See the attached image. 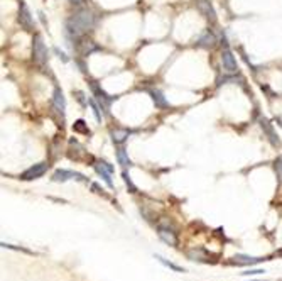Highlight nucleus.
Instances as JSON below:
<instances>
[{"label":"nucleus","mask_w":282,"mask_h":281,"mask_svg":"<svg viewBox=\"0 0 282 281\" xmlns=\"http://www.w3.org/2000/svg\"><path fill=\"white\" fill-rule=\"evenodd\" d=\"M95 14L88 9L78 10L75 16H71L66 22V31L71 37H83L86 32L95 28Z\"/></svg>","instance_id":"f257e3e1"},{"label":"nucleus","mask_w":282,"mask_h":281,"mask_svg":"<svg viewBox=\"0 0 282 281\" xmlns=\"http://www.w3.org/2000/svg\"><path fill=\"white\" fill-rule=\"evenodd\" d=\"M32 59L37 64H41V66L48 61V49H46L43 37H41L39 34H36L32 39Z\"/></svg>","instance_id":"f03ea898"},{"label":"nucleus","mask_w":282,"mask_h":281,"mask_svg":"<svg viewBox=\"0 0 282 281\" xmlns=\"http://www.w3.org/2000/svg\"><path fill=\"white\" fill-rule=\"evenodd\" d=\"M48 168H49L48 163H37V165L30 166V168H27L24 173L21 174V180H24V181L37 180V178L44 176V173L48 171Z\"/></svg>","instance_id":"7ed1b4c3"},{"label":"nucleus","mask_w":282,"mask_h":281,"mask_svg":"<svg viewBox=\"0 0 282 281\" xmlns=\"http://www.w3.org/2000/svg\"><path fill=\"white\" fill-rule=\"evenodd\" d=\"M222 63H223V68L228 71V73H235V71L238 70L237 59H235V56L231 55L230 49H225L222 53Z\"/></svg>","instance_id":"20e7f679"},{"label":"nucleus","mask_w":282,"mask_h":281,"mask_svg":"<svg viewBox=\"0 0 282 281\" xmlns=\"http://www.w3.org/2000/svg\"><path fill=\"white\" fill-rule=\"evenodd\" d=\"M76 49H78V53L81 56H88L91 55L93 51H98V48L97 44L93 43L91 39H86V37H81V39L78 41V46H76Z\"/></svg>","instance_id":"39448f33"},{"label":"nucleus","mask_w":282,"mask_h":281,"mask_svg":"<svg viewBox=\"0 0 282 281\" xmlns=\"http://www.w3.org/2000/svg\"><path fill=\"white\" fill-rule=\"evenodd\" d=\"M75 178V180H81V181H86V178L79 173H75V171H68V169H58L54 174H52V180L54 181H68Z\"/></svg>","instance_id":"423d86ee"},{"label":"nucleus","mask_w":282,"mask_h":281,"mask_svg":"<svg viewBox=\"0 0 282 281\" xmlns=\"http://www.w3.org/2000/svg\"><path fill=\"white\" fill-rule=\"evenodd\" d=\"M196 5H198V9H200V12L203 14L208 21H211V22L216 21V14H215L211 3H209L208 0H196Z\"/></svg>","instance_id":"0eeeda50"},{"label":"nucleus","mask_w":282,"mask_h":281,"mask_svg":"<svg viewBox=\"0 0 282 281\" xmlns=\"http://www.w3.org/2000/svg\"><path fill=\"white\" fill-rule=\"evenodd\" d=\"M52 102H54V109L63 115L64 119V110H66V102H64V97H63V92L59 88L54 90V95H52Z\"/></svg>","instance_id":"6e6552de"},{"label":"nucleus","mask_w":282,"mask_h":281,"mask_svg":"<svg viewBox=\"0 0 282 281\" xmlns=\"http://www.w3.org/2000/svg\"><path fill=\"white\" fill-rule=\"evenodd\" d=\"M95 169H97V173L100 174L102 178H103V180L106 181V185H108L110 188H113V181H112V171H110L108 168H106V166L103 165V163H97V165H95Z\"/></svg>","instance_id":"1a4fd4ad"},{"label":"nucleus","mask_w":282,"mask_h":281,"mask_svg":"<svg viewBox=\"0 0 282 281\" xmlns=\"http://www.w3.org/2000/svg\"><path fill=\"white\" fill-rule=\"evenodd\" d=\"M19 22L24 26L26 29H32V19H30V14L26 7V3H21V12H19Z\"/></svg>","instance_id":"9d476101"},{"label":"nucleus","mask_w":282,"mask_h":281,"mask_svg":"<svg viewBox=\"0 0 282 281\" xmlns=\"http://www.w3.org/2000/svg\"><path fill=\"white\" fill-rule=\"evenodd\" d=\"M215 44H216V37H215V34L209 31H206L200 39H198V46H201V48H213Z\"/></svg>","instance_id":"9b49d317"},{"label":"nucleus","mask_w":282,"mask_h":281,"mask_svg":"<svg viewBox=\"0 0 282 281\" xmlns=\"http://www.w3.org/2000/svg\"><path fill=\"white\" fill-rule=\"evenodd\" d=\"M151 97H152V100H154V104H155V107H159V109H166L167 105V100L164 98V95L162 92H159V90H152L151 92Z\"/></svg>","instance_id":"f8f14e48"},{"label":"nucleus","mask_w":282,"mask_h":281,"mask_svg":"<svg viewBox=\"0 0 282 281\" xmlns=\"http://www.w3.org/2000/svg\"><path fill=\"white\" fill-rule=\"evenodd\" d=\"M128 134H130V132H128L127 129H115V131H112V139H113V142L122 144L127 140Z\"/></svg>","instance_id":"ddd939ff"},{"label":"nucleus","mask_w":282,"mask_h":281,"mask_svg":"<svg viewBox=\"0 0 282 281\" xmlns=\"http://www.w3.org/2000/svg\"><path fill=\"white\" fill-rule=\"evenodd\" d=\"M159 235H161L166 242H169V244H176V237H174L173 230H167L164 229V227H161V229H159Z\"/></svg>","instance_id":"4468645a"},{"label":"nucleus","mask_w":282,"mask_h":281,"mask_svg":"<svg viewBox=\"0 0 282 281\" xmlns=\"http://www.w3.org/2000/svg\"><path fill=\"white\" fill-rule=\"evenodd\" d=\"M117 159H119V163L124 168H127V166H130V159H128L127 153H125V149H119L117 151Z\"/></svg>","instance_id":"2eb2a0df"},{"label":"nucleus","mask_w":282,"mask_h":281,"mask_svg":"<svg viewBox=\"0 0 282 281\" xmlns=\"http://www.w3.org/2000/svg\"><path fill=\"white\" fill-rule=\"evenodd\" d=\"M73 131L76 132H81V134H90V129L86 127V124H85V120H76L75 125H73Z\"/></svg>","instance_id":"dca6fc26"},{"label":"nucleus","mask_w":282,"mask_h":281,"mask_svg":"<svg viewBox=\"0 0 282 281\" xmlns=\"http://www.w3.org/2000/svg\"><path fill=\"white\" fill-rule=\"evenodd\" d=\"M262 127H265V131H267L270 140H272V144H279V139H276V134H274L272 127H269V122L267 120H262Z\"/></svg>","instance_id":"f3484780"},{"label":"nucleus","mask_w":282,"mask_h":281,"mask_svg":"<svg viewBox=\"0 0 282 281\" xmlns=\"http://www.w3.org/2000/svg\"><path fill=\"white\" fill-rule=\"evenodd\" d=\"M237 263L238 264H242V263H245V264H254V263H260V261H264V259H258V257H243V256H238L237 257Z\"/></svg>","instance_id":"a211bd4d"},{"label":"nucleus","mask_w":282,"mask_h":281,"mask_svg":"<svg viewBox=\"0 0 282 281\" xmlns=\"http://www.w3.org/2000/svg\"><path fill=\"white\" fill-rule=\"evenodd\" d=\"M157 259L161 261V263H162L164 266H167V268L174 269V271H178V273H184V269H182V268H179V266L173 264V263H169V261H166V259H164V257H161V256H157Z\"/></svg>","instance_id":"6ab92c4d"},{"label":"nucleus","mask_w":282,"mask_h":281,"mask_svg":"<svg viewBox=\"0 0 282 281\" xmlns=\"http://www.w3.org/2000/svg\"><path fill=\"white\" fill-rule=\"evenodd\" d=\"M90 105H91V107H93V113H95V117H97V120H98V122H100V120H102L100 110H98V107H97V105H95V102H93V100H90Z\"/></svg>","instance_id":"aec40b11"},{"label":"nucleus","mask_w":282,"mask_h":281,"mask_svg":"<svg viewBox=\"0 0 282 281\" xmlns=\"http://www.w3.org/2000/svg\"><path fill=\"white\" fill-rule=\"evenodd\" d=\"M276 169H277V174H279L281 181H282V158H279L276 161Z\"/></svg>","instance_id":"412c9836"},{"label":"nucleus","mask_w":282,"mask_h":281,"mask_svg":"<svg viewBox=\"0 0 282 281\" xmlns=\"http://www.w3.org/2000/svg\"><path fill=\"white\" fill-rule=\"evenodd\" d=\"M264 271H260V269H257V271H245V273H242V275H262Z\"/></svg>","instance_id":"4be33fe9"},{"label":"nucleus","mask_w":282,"mask_h":281,"mask_svg":"<svg viewBox=\"0 0 282 281\" xmlns=\"http://www.w3.org/2000/svg\"><path fill=\"white\" fill-rule=\"evenodd\" d=\"M71 3H75V5H83V3L86 2V0H70Z\"/></svg>","instance_id":"5701e85b"}]
</instances>
